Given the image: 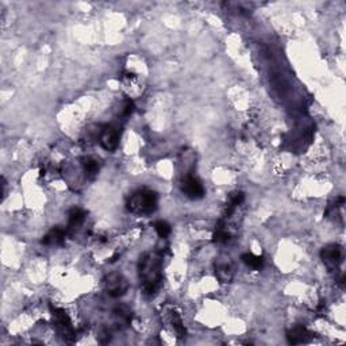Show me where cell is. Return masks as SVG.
I'll list each match as a JSON object with an SVG mask.
<instances>
[{
    "label": "cell",
    "instance_id": "17",
    "mask_svg": "<svg viewBox=\"0 0 346 346\" xmlns=\"http://www.w3.org/2000/svg\"><path fill=\"white\" fill-rule=\"evenodd\" d=\"M154 229H156L157 234L160 235L161 239H165L168 237V235L171 234V226H169V223H167L165 220H158V222H156L154 223Z\"/></svg>",
    "mask_w": 346,
    "mask_h": 346
},
{
    "label": "cell",
    "instance_id": "14",
    "mask_svg": "<svg viewBox=\"0 0 346 346\" xmlns=\"http://www.w3.org/2000/svg\"><path fill=\"white\" fill-rule=\"evenodd\" d=\"M84 219H86V211L84 210L75 207L69 211V227L71 229L80 226L84 222Z\"/></svg>",
    "mask_w": 346,
    "mask_h": 346
},
{
    "label": "cell",
    "instance_id": "2",
    "mask_svg": "<svg viewBox=\"0 0 346 346\" xmlns=\"http://www.w3.org/2000/svg\"><path fill=\"white\" fill-rule=\"evenodd\" d=\"M158 197L156 192L150 190L138 191L130 197V200L127 201V210L133 214L138 215H148L156 211Z\"/></svg>",
    "mask_w": 346,
    "mask_h": 346
},
{
    "label": "cell",
    "instance_id": "16",
    "mask_svg": "<svg viewBox=\"0 0 346 346\" xmlns=\"http://www.w3.org/2000/svg\"><path fill=\"white\" fill-rule=\"evenodd\" d=\"M172 326H173V329H175L177 337L182 338V337L186 335L187 331H186V328H184V324H182L181 316H180L177 313H175V311H172Z\"/></svg>",
    "mask_w": 346,
    "mask_h": 346
},
{
    "label": "cell",
    "instance_id": "10",
    "mask_svg": "<svg viewBox=\"0 0 346 346\" xmlns=\"http://www.w3.org/2000/svg\"><path fill=\"white\" fill-rule=\"evenodd\" d=\"M65 235H67V231L64 230L63 227L56 226L49 231L41 242L44 245H61L65 239Z\"/></svg>",
    "mask_w": 346,
    "mask_h": 346
},
{
    "label": "cell",
    "instance_id": "15",
    "mask_svg": "<svg viewBox=\"0 0 346 346\" xmlns=\"http://www.w3.org/2000/svg\"><path fill=\"white\" fill-rule=\"evenodd\" d=\"M243 200H245V194L243 192H234V194H231L230 197H229V203H227L226 216H230L234 212V210L239 205H242Z\"/></svg>",
    "mask_w": 346,
    "mask_h": 346
},
{
    "label": "cell",
    "instance_id": "4",
    "mask_svg": "<svg viewBox=\"0 0 346 346\" xmlns=\"http://www.w3.org/2000/svg\"><path fill=\"white\" fill-rule=\"evenodd\" d=\"M320 258L329 271H335L342 262V248L337 243H329L320 250Z\"/></svg>",
    "mask_w": 346,
    "mask_h": 346
},
{
    "label": "cell",
    "instance_id": "19",
    "mask_svg": "<svg viewBox=\"0 0 346 346\" xmlns=\"http://www.w3.org/2000/svg\"><path fill=\"white\" fill-rule=\"evenodd\" d=\"M97 339H99V342L100 343H108L111 341V334H110V331L103 330L100 334L97 335Z\"/></svg>",
    "mask_w": 346,
    "mask_h": 346
},
{
    "label": "cell",
    "instance_id": "18",
    "mask_svg": "<svg viewBox=\"0 0 346 346\" xmlns=\"http://www.w3.org/2000/svg\"><path fill=\"white\" fill-rule=\"evenodd\" d=\"M134 101L131 100L130 97H127L126 100H125V105H123V116H130L134 111Z\"/></svg>",
    "mask_w": 346,
    "mask_h": 346
},
{
    "label": "cell",
    "instance_id": "13",
    "mask_svg": "<svg viewBox=\"0 0 346 346\" xmlns=\"http://www.w3.org/2000/svg\"><path fill=\"white\" fill-rule=\"evenodd\" d=\"M82 165L83 169H84V172H86L90 179H93L99 173V162L92 157H84L82 160Z\"/></svg>",
    "mask_w": 346,
    "mask_h": 346
},
{
    "label": "cell",
    "instance_id": "7",
    "mask_svg": "<svg viewBox=\"0 0 346 346\" xmlns=\"http://www.w3.org/2000/svg\"><path fill=\"white\" fill-rule=\"evenodd\" d=\"M215 275L220 283H230L234 276V268L229 258H218L215 261Z\"/></svg>",
    "mask_w": 346,
    "mask_h": 346
},
{
    "label": "cell",
    "instance_id": "3",
    "mask_svg": "<svg viewBox=\"0 0 346 346\" xmlns=\"http://www.w3.org/2000/svg\"><path fill=\"white\" fill-rule=\"evenodd\" d=\"M53 315V323L56 326V330L58 331V334L67 341H73L75 338V329L72 326V322L69 319L68 314L61 309H52Z\"/></svg>",
    "mask_w": 346,
    "mask_h": 346
},
{
    "label": "cell",
    "instance_id": "11",
    "mask_svg": "<svg viewBox=\"0 0 346 346\" xmlns=\"http://www.w3.org/2000/svg\"><path fill=\"white\" fill-rule=\"evenodd\" d=\"M242 262L246 265V267H249V268L254 269V271H258L264 267V257L262 256H256L253 253H243L241 256Z\"/></svg>",
    "mask_w": 346,
    "mask_h": 346
},
{
    "label": "cell",
    "instance_id": "1",
    "mask_svg": "<svg viewBox=\"0 0 346 346\" xmlns=\"http://www.w3.org/2000/svg\"><path fill=\"white\" fill-rule=\"evenodd\" d=\"M162 254H164V250L157 249L153 253L152 252L144 253L138 261V272H139V279L142 280V291L148 296H153L160 290L161 281H162V275H161Z\"/></svg>",
    "mask_w": 346,
    "mask_h": 346
},
{
    "label": "cell",
    "instance_id": "5",
    "mask_svg": "<svg viewBox=\"0 0 346 346\" xmlns=\"http://www.w3.org/2000/svg\"><path fill=\"white\" fill-rule=\"evenodd\" d=\"M106 291L112 298H119L126 294L129 290V281L120 273H111L106 277Z\"/></svg>",
    "mask_w": 346,
    "mask_h": 346
},
{
    "label": "cell",
    "instance_id": "9",
    "mask_svg": "<svg viewBox=\"0 0 346 346\" xmlns=\"http://www.w3.org/2000/svg\"><path fill=\"white\" fill-rule=\"evenodd\" d=\"M311 337H313V333L309 331V329L304 328V326H295L287 333V339L292 345L307 342Z\"/></svg>",
    "mask_w": 346,
    "mask_h": 346
},
{
    "label": "cell",
    "instance_id": "12",
    "mask_svg": "<svg viewBox=\"0 0 346 346\" xmlns=\"http://www.w3.org/2000/svg\"><path fill=\"white\" fill-rule=\"evenodd\" d=\"M230 237H231L230 233L227 231L223 220L218 222L215 231H214V235H212L214 242H215V243H226V242L230 241Z\"/></svg>",
    "mask_w": 346,
    "mask_h": 346
},
{
    "label": "cell",
    "instance_id": "6",
    "mask_svg": "<svg viewBox=\"0 0 346 346\" xmlns=\"http://www.w3.org/2000/svg\"><path fill=\"white\" fill-rule=\"evenodd\" d=\"M120 133L119 129L115 126H106L101 130L100 144L106 150H115L119 145Z\"/></svg>",
    "mask_w": 346,
    "mask_h": 346
},
{
    "label": "cell",
    "instance_id": "8",
    "mask_svg": "<svg viewBox=\"0 0 346 346\" xmlns=\"http://www.w3.org/2000/svg\"><path fill=\"white\" fill-rule=\"evenodd\" d=\"M182 191L190 199H201L205 196V187L201 182L192 176H188L182 182Z\"/></svg>",
    "mask_w": 346,
    "mask_h": 346
}]
</instances>
